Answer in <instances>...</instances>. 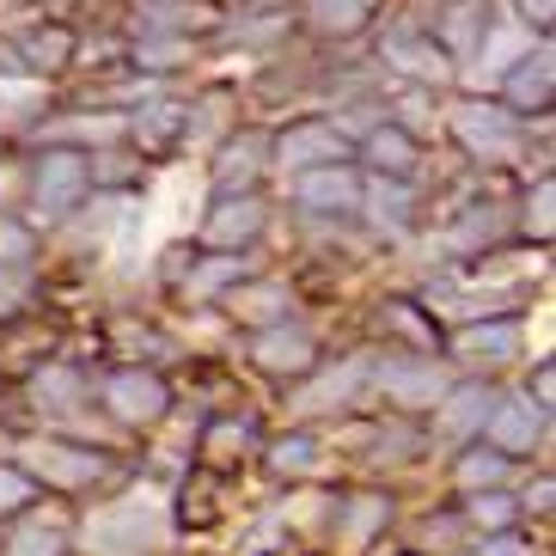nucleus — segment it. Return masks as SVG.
I'll list each match as a JSON object with an SVG mask.
<instances>
[{
	"label": "nucleus",
	"mask_w": 556,
	"mask_h": 556,
	"mask_svg": "<svg viewBox=\"0 0 556 556\" xmlns=\"http://www.w3.org/2000/svg\"><path fill=\"white\" fill-rule=\"evenodd\" d=\"M165 544V514L153 495H123L86 520V551L92 556H153Z\"/></svg>",
	"instance_id": "f257e3e1"
},
{
	"label": "nucleus",
	"mask_w": 556,
	"mask_h": 556,
	"mask_svg": "<svg viewBox=\"0 0 556 556\" xmlns=\"http://www.w3.org/2000/svg\"><path fill=\"white\" fill-rule=\"evenodd\" d=\"M92 190V160L86 153H43L37 160V184H31V197H37V220H67V214L80 208V197Z\"/></svg>",
	"instance_id": "f03ea898"
},
{
	"label": "nucleus",
	"mask_w": 556,
	"mask_h": 556,
	"mask_svg": "<svg viewBox=\"0 0 556 556\" xmlns=\"http://www.w3.org/2000/svg\"><path fill=\"white\" fill-rule=\"evenodd\" d=\"M104 471H111V465H104L99 453H86V446H62V441L25 446V477H43L55 490H92Z\"/></svg>",
	"instance_id": "7ed1b4c3"
},
{
	"label": "nucleus",
	"mask_w": 556,
	"mask_h": 556,
	"mask_svg": "<svg viewBox=\"0 0 556 556\" xmlns=\"http://www.w3.org/2000/svg\"><path fill=\"white\" fill-rule=\"evenodd\" d=\"M453 129H458V141L471 153H483V160H514V153H520V123L507 111H495V104H458Z\"/></svg>",
	"instance_id": "20e7f679"
},
{
	"label": "nucleus",
	"mask_w": 556,
	"mask_h": 556,
	"mask_svg": "<svg viewBox=\"0 0 556 556\" xmlns=\"http://www.w3.org/2000/svg\"><path fill=\"white\" fill-rule=\"evenodd\" d=\"M294 202H300V208H318V214L361 208V178L349 172V160L300 165V178H294Z\"/></svg>",
	"instance_id": "39448f33"
},
{
	"label": "nucleus",
	"mask_w": 556,
	"mask_h": 556,
	"mask_svg": "<svg viewBox=\"0 0 556 556\" xmlns=\"http://www.w3.org/2000/svg\"><path fill=\"white\" fill-rule=\"evenodd\" d=\"M367 374H374V367H367ZM374 379H379V392L392 397V404H409V409L441 404V392H446V374L434 367V361H386Z\"/></svg>",
	"instance_id": "423d86ee"
},
{
	"label": "nucleus",
	"mask_w": 556,
	"mask_h": 556,
	"mask_svg": "<svg viewBox=\"0 0 556 556\" xmlns=\"http://www.w3.org/2000/svg\"><path fill=\"white\" fill-rule=\"evenodd\" d=\"M104 404L116 409V422H135V428H153L165 416V386L160 374H116L111 386H104Z\"/></svg>",
	"instance_id": "0eeeda50"
},
{
	"label": "nucleus",
	"mask_w": 556,
	"mask_h": 556,
	"mask_svg": "<svg viewBox=\"0 0 556 556\" xmlns=\"http://www.w3.org/2000/svg\"><path fill=\"white\" fill-rule=\"evenodd\" d=\"M483 428H490V441L502 453H532L544 441V404H532V397H495Z\"/></svg>",
	"instance_id": "6e6552de"
},
{
	"label": "nucleus",
	"mask_w": 556,
	"mask_h": 556,
	"mask_svg": "<svg viewBox=\"0 0 556 556\" xmlns=\"http://www.w3.org/2000/svg\"><path fill=\"white\" fill-rule=\"evenodd\" d=\"M281 165L300 172V165H330V160H349V135L330 129V123H300V129L281 135Z\"/></svg>",
	"instance_id": "1a4fd4ad"
},
{
	"label": "nucleus",
	"mask_w": 556,
	"mask_h": 556,
	"mask_svg": "<svg viewBox=\"0 0 556 556\" xmlns=\"http://www.w3.org/2000/svg\"><path fill=\"white\" fill-rule=\"evenodd\" d=\"M257 361L269 367V374H312V361H318V349H312V337L300 325H263L257 337Z\"/></svg>",
	"instance_id": "9d476101"
},
{
	"label": "nucleus",
	"mask_w": 556,
	"mask_h": 556,
	"mask_svg": "<svg viewBox=\"0 0 556 556\" xmlns=\"http://www.w3.org/2000/svg\"><path fill=\"white\" fill-rule=\"evenodd\" d=\"M434 409H441V434H446V441H465V434H477V428L490 422L495 392H490V386H446Z\"/></svg>",
	"instance_id": "9b49d317"
},
{
	"label": "nucleus",
	"mask_w": 556,
	"mask_h": 556,
	"mask_svg": "<svg viewBox=\"0 0 556 556\" xmlns=\"http://www.w3.org/2000/svg\"><path fill=\"white\" fill-rule=\"evenodd\" d=\"M526 50H532V25H490V31L477 37V50H471L477 55L471 80H495V74H507Z\"/></svg>",
	"instance_id": "f8f14e48"
},
{
	"label": "nucleus",
	"mask_w": 556,
	"mask_h": 556,
	"mask_svg": "<svg viewBox=\"0 0 556 556\" xmlns=\"http://www.w3.org/2000/svg\"><path fill=\"white\" fill-rule=\"evenodd\" d=\"M507 92H514V104L520 111H551V50H526L520 62H514V74H507Z\"/></svg>",
	"instance_id": "ddd939ff"
},
{
	"label": "nucleus",
	"mask_w": 556,
	"mask_h": 556,
	"mask_svg": "<svg viewBox=\"0 0 556 556\" xmlns=\"http://www.w3.org/2000/svg\"><path fill=\"white\" fill-rule=\"evenodd\" d=\"M386 62H397L404 74H416V80H446V50L428 43V37H416V31L386 37Z\"/></svg>",
	"instance_id": "4468645a"
},
{
	"label": "nucleus",
	"mask_w": 556,
	"mask_h": 556,
	"mask_svg": "<svg viewBox=\"0 0 556 556\" xmlns=\"http://www.w3.org/2000/svg\"><path fill=\"white\" fill-rule=\"evenodd\" d=\"M263 232V208L251 197H227L220 208L208 214V239L214 245H245V239H257Z\"/></svg>",
	"instance_id": "2eb2a0df"
},
{
	"label": "nucleus",
	"mask_w": 556,
	"mask_h": 556,
	"mask_svg": "<svg viewBox=\"0 0 556 556\" xmlns=\"http://www.w3.org/2000/svg\"><path fill=\"white\" fill-rule=\"evenodd\" d=\"M514 349H520V330L514 325H471L458 337V355L471 361V367H502V361H514Z\"/></svg>",
	"instance_id": "dca6fc26"
},
{
	"label": "nucleus",
	"mask_w": 556,
	"mask_h": 556,
	"mask_svg": "<svg viewBox=\"0 0 556 556\" xmlns=\"http://www.w3.org/2000/svg\"><path fill=\"white\" fill-rule=\"evenodd\" d=\"M386 514H392V507H386V495H355V502H349V514H343V526H337V544H343V551H367V544H374V532L386 526Z\"/></svg>",
	"instance_id": "f3484780"
},
{
	"label": "nucleus",
	"mask_w": 556,
	"mask_h": 556,
	"mask_svg": "<svg viewBox=\"0 0 556 556\" xmlns=\"http://www.w3.org/2000/svg\"><path fill=\"white\" fill-rule=\"evenodd\" d=\"M232 318H245V325H276V318H288V288H276V281H257V288H232Z\"/></svg>",
	"instance_id": "a211bd4d"
},
{
	"label": "nucleus",
	"mask_w": 556,
	"mask_h": 556,
	"mask_svg": "<svg viewBox=\"0 0 556 556\" xmlns=\"http://www.w3.org/2000/svg\"><path fill=\"white\" fill-rule=\"evenodd\" d=\"M18 55L37 67H62L67 55H74V37L62 31V25H31V31H18Z\"/></svg>",
	"instance_id": "6ab92c4d"
},
{
	"label": "nucleus",
	"mask_w": 556,
	"mask_h": 556,
	"mask_svg": "<svg viewBox=\"0 0 556 556\" xmlns=\"http://www.w3.org/2000/svg\"><path fill=\"white\" fill-rule=\"evenodd\" d=\"M490 31V18H483V7L477 0H458V7H446V55H471L477 50V37Z\"/></svg>",
	"instance_id": "aec40b11"
},
{
	"label": "nucleus",
	"mask_w": 556,
	"mask_h": 556,
	"mask_svg": "<svg viewBox=\"0 0 556 556\" xmlns=\"http://www.w3.org/2000/svg\"><path fill=\"white\" fill-rule=\"evenodd\" d=\"M367 13H374V0H312V25L330 37H349L367 25Z\"/></svg>",
	"instance_id": "412c9836"
},
{
	"label": "nucleus",
	"mask_w": 556,
	"mask_h": 556,
	"mask_svg": "<svg viewBox=\"0 0 556 556\" xmlns=\"http://www.w3.org/2000/svg\"><path fill=\"white\" fill-rule=\"evenodd\" d=\"M257 153H263V135H245L239 148L220 153V165H214V184H220V190H239V184H251V178H257V165H263Z\"/></svg>",
	"instance_id": "4be33fe9"
},
{
	"label": "nucleus",
	"mask_w": 556,
	"mask_h": 556,
	"mask_svg": "<svg viewBox=\"0 0 556 556\" xmlns=\"http://www.w3.org/2000/svg\"><path fill=\"white\" fill-rule=\"evenodd\" d=\"M361 379H367V361H349L343 374H330L325 386H312V392L300 397V409H337V404H349Z\"/></svg>",
	"instance_id": "5701e85b"
},
{
	"label": "nucleus",
	"mask_w": 556,
	"mask_h": 556,
	"mask_svg": "<svg viewBox=\"0 0 556 556\" xmlns=\"http://www.w3.org/2000/svg\"><path fill=\"white\" fill-rule=\"evenodd\" d=\"M31 392H37V404H43V409H74L86 386H80V374H74V367H43Z\"/></svg>",
	"instance_id": "b1692460"
},
{
	"label": "nucleus",
	"mask_w": 556,
	"mask_h": 556,
	"mask_svg": "<svg viewBox=\"0 0 556 556\" xmlns=\"http://www.w3.org/2000/svg\"><path fill=\"white\" fill-rule=\"evenodd\" d=\"M184 129V111L178 104H153V111L135 116V135H141V148H165L172 135Z\"/></svg>",
	"instance_id": "393cba45"
},
{
	"label": "nucleus",
	"mask_w": 556,
	"mask_h": 556,
	"mask_svg": "<svg viewBox=\"0 0 556 556\" xmlns=\"http://www.w3.org/2000/svg\"><path fill=\"white\" fill-rule=\"evenodd\" d=\"M269 465H276V471L281 477H288V471H318V446H312L306 441V434H288V441H276V446H269Z\"/></svg>",
	"instance_id": "a878e982"
},
{
	"label": "nucleus",
	"mask_w": 556,
	"mask_h": 556,
	"mask_svg": "<svg viewBox=\"0 0 556 556\" xmlns=\"http://www.w3.org/2000/svg\"><path fill=\"white\" fill-rule=\"evenodd\" d=\"M367 153H374V165L379 172H392V178L409 172V135L404 129H379L374 141H367Z\"/></svg>",
	"instance_id": "bb28decb"
},
{
	"label": "nucleus",
	"mask_w": 556,
	"mask_h": 556,
	"mask_svg": "<svg viewBox=\"0 0 556 556\" xmlns=\"http://www.w3.org/2000/svg\"><path fill=\"white\" fill-rule=\"evenodd\" d=\"M502 477H507V453H471L458 465V483H465V490H495Z\"/></svg>",
	"instance_id": "cd10ccee"
},
{
	"label": "nucleus",
	"mask_w": 556,
	"mask_h": 556,
	"mask_svg": "<svg viewBox=\"0 0 556 556\" xmlns=\"http://www.w3.org/2000/svg\"><path fill=\"white\" fill-rule=\"evenodd\" d=\"M43 86L37 80H0V116H31V111H43Z\"/></svg>",
	"instance_id": "c85d7f7f"
},
{
	"label": "nucleus",
	"mask_w": 556,
	"mask_h": 556,
	"mask_svg": "<svg viewBox=\"0 0 556 556\" xmlns=\"http://www.w3.org/2000/svg\"><path fill=\"white\" fill-rule=\"evenodd\" d=\"M7 556H62V526L31 520V526L13 539V551H7Z\"/></svg>",
	"instance_id": "c756f323"
},
{
	"label": "nucleus",
	"mask_w": 556,
	"mask_h": 556,
	"mask_svg": "<svg viewBox=\"0 0 556 556\" xmlns=\"http://www.w3.org/2000/svg\"><path fill=\"white\" fill-rule=\"evenodd\" d=\"M471 520L490 526V532H507V526H514V502H507V495H495V490H477L471 495Z\"/></svg>",
	"instance_id": "7c9ffc66"
},
{
	"label": "nucleus",
	"mask_w": 556,
	"mask_h": 556,
	"mask_svg": "<svg viewBox=\"0 0 556 556\" xmlns=\"http://www.w3.org/2000/svg\"><path fill=\"white\" fill-rule=\"evenodd\" d=\"M25 257H31V227H13V220H0V269H18Z\"/></svg>",
	"instance_id": "2f4dec72"
},
{
	"label": "nucleus",
	"mask_w": 556,
	"mask_h": 556,
	"mask_svg": "<svg viewBox=\"0 0 556 556\" xmlns=\"http://www.w3.org/2000/svg\"><path fill=\"white\" fill-rule=\"evenodd\" d=\"M551 197H556V184L539 178V190H532V202H526V227L539 232V239H551Z\"/></svg>",
	"instance_id": "473e14b6"
},
{
	"label": "nucleus",
	"mask_w": 556,
	"mask_h": 556,
	"mask_svg": "<svg viewBox=\"0 0 556 556\" xmlns=\"http://www.w3.org/2000/svg\"><path fill=\"white\" fill-rule=\"evenodd\" d=\"M31 502V477L25 471H0V514H13V507Z\"/></svg>",
	"instance_id": "72a5a7b5"
},
{
	"label": "nucleus",
	"mask_w": 556,
	"mask_h": 556,
	"mask_svg": "<svg viewBox=\"0 0 556 556\" xmlns=\"http://www.w3.org/2000/svg\"><path fill=\"white\" fill-rule=\"evenodd\" d=\"M232 276H239V257H220V263H208V269L190 281V294H214V288H220V281H232Z\"/></svg>",
	"instance_id": "f704fd0d"
},
{
	"label": "nucleus",
	"mask_w": 556,
	"mask_h": 556,
	"mask_svg": "<svg viewBox=\"0 0 556 556\" xmlns=\"http://www.w3.org/2000/svg\"><path fill=\"white\" fill-rule=\"evenodd\" d=\"M477 556H532V551H526L514 532H502V539H483V544H477Z\"/></svg>",
	"instance_id": "c9c22d12"
},
{
	"label": "nucleus",
	"mask_w": 556,
	"mask_h": 556,
	"mask_svg": "<svg viewBox=\"0 0 556 556\" xmlns=\"http://www.w3.org/2000/svg\"><path fill=\"white\" fill-rule=\"evenodd\" d=\"M374 202H379V214H392V220H404V190H386V184H379V190H374Z\"/></svg>",
	"instance_id": "e433bc0d"
},
{
	"label": "nucleus",
	"mask_w": 556,
	"mask_h": 556,
	"mask_svg": "<svg viewBox=\"0 0 556 556\" xmlns=\"http://www.w3.org/2000/svg\"><path fill=\"white\" fill-rule=\"evenodd\" d=\"M551 7H556V0H520V18L544 31V25H551Z\"/></svg>",
	"instance_id": "4c0bfd02"
},
{
	"label": "nucleus",
	"mask_w": 556,
	"mask_h": 556,
	"mask_svg": "<svg viewBox=\"0 0 556 556\" xmlns=\"http://www.w3.org/2000/svg\"><path fill=\"white\" fill-rule=\"evenodd\" d=\"M404 123H409V129H428V123H434V116L422 111V92H409V99H404Z\"/></svg>",
	"instance_id": "58836bf2"
}]
</instances>
